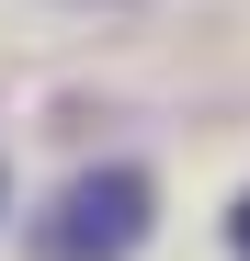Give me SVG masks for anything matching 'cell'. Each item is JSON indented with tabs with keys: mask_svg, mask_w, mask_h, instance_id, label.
Masks as SVG:
<instances>
[{
	"mask_svg": "<svg viewBox=\"0 0 250 261\" xmlns=\"http://www.w3.org/2000/svg\"><path fill=\"white\" fill-rule=\"evenodd\" d=\"M137 239H148V170H91V182L57 193L46 261H125Z\"/></svg>",
	"mask_w": 250,
	"mask_h": 261,
	"instance_id": "1",
	"label": "cell"
},
{
	"mask_svg": "<svg viewBox=\"0 0 250 261\" xmlns=\"http://www.w3.org/2000/svg\"><path fill=\"white\" fill-rule=\"evenodd\" d=\"M239 250H250V193H239Z\"/></svg>",
	"mask_w": 250,
	"mask_h": 261,
	"instance_id": "2",
	"label": "cell"
}]
</instances>
